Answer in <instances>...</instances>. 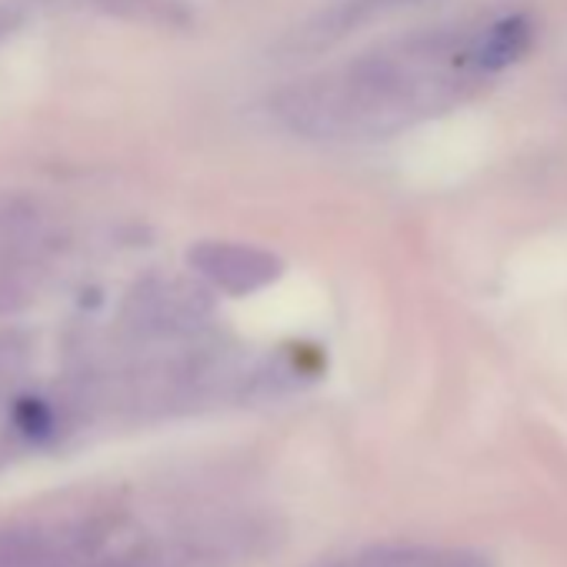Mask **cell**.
Instances as JSON below:
<instances>
[{"label": "cell", "mask_w": 567, "mask_h": 567, "mask_svg": "<svg viewBox=\"0 0 567 567\" xmlns=\"http://www.w3.org/2000/svg\"><path fill=\"white\" fill-rule=\"evenodd\" d=\"M474 74H481L474 51L408 44L394 54H374L328 78L295 84L277 94L274 107L284 124L308 137H384L451 107Z\"/></svg>", "instance_id": "6da1fadb"}, {"label": "cell", "mask_w": 567, "mask_h": 567, "mask_svg": "<svg viewBox=\"0 0 567 567\" xmlns=\"http://www.w3.org/2000/svg\"><path fill=\"white\" fill-rule=\"evenodd\" d=\"M107 544V527L94 524H11L0 527V567H91Z\"/></svg>", "instance_id": "7a4b0ae2"}, {"label": "cell", "mask_w": 567, "mask_h": 567, "mask_svg": "<svg viewBox=\"0 0 567 567\" xmlns=\"http://www.w3.org/2000/svg\"><path fill=\"white\" fill-rule=\"evenodd\" d=\"M187 264L210 288L234 298L257 295L277 284L284 274V260L277 254L234 240H200L187 250Z\"/></svg>", "instance_id": "3957f363"}, {"label": "cell", "mask_w": 567, "mask_h": 567, "mask_svg": "<svg viewBox=\"0 0 567 567\" xmlns=\"http://www.w3.org/2000/svg\"><path fill=\"white\" fill-rule=\"evenodd\" d=\"M210 301L194 284H147L127 305L131 328L144 334H177L204 321Z\"/></svg>", "instance_id": "277c9868"}, {"label": "cell", "mask_w": 567, "mask_h": 567, "mask_svg": "<svg viewBox=\"0 0 567 567\" xmlns=\"http://www.w3.org/2000/svg\"><path fill=\"white\" fill-rule=\"evenodd\" d=\"M321 567H494L484 554L464 547H427V544H381Z\"/></svg>", "instance_id": "5b68a950"}, {"label": "cell", "mask_w": 567, "mask_h": 567, "mask_svg": "<svg viewBox=\"0 0 567 567\" xmlns=\"http://www.w3.org/2000/svg\"><path fill=\"white\" fill-rule=\"evenodd\" d=\"M530 41H534V28L524 14H511V18H501L497 24L487 28V34L477 41L474 48V61L481 68V74H497L511 64H517L527 51H530Z\"/></svg>", "instance_id": "8992f818"}]
</instances>
